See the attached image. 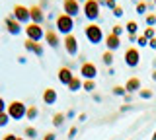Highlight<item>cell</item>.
Instances as JSON below:
<instances>
[{"label":"cell","instance_id":"1","mask_svg":"<svg viewBox=\"0 0 156 140\" xmlns=\"http://www.w3.org/2000/svg\"><path fill=\"white\" fill-rule=\"evenodd\" d=\"M55 29H57L58 35H62V37L70 35V33L74 31V18L66 16V14H58L57 20H55Z\"/></svg>","mask_w":156,"mask_h":140},{"label":"cell","instance_id":"2","mask_svg":"<svg viewBox=\"0 0 156 140\" xmlns=\"http://www.w3.org/2000/svg\"><path fill=\"white\" fill-rule=\"evenodd\" d=\"M84 35H86V39H88V43H90V45H100V43L105 39L104 29L100 27V23H98V22L88 23V26L84 27Z\"/></svg>","mask_w":156,"mask_h":140},{"label":"cell","instance_id":"3","mask_svg":"<svg viewBox=\"0 0 156 140\" xmlns=\"http://www.w3.org/2000/svg\"><path fill=\"white\" fill-rule=\"evenodd\" d=\"M82 14H84V18L90 23H94L98 22V18L101 14V6L98 4V0H84L82 2Z\"/></svg>","mask_w":156,"mask_h":140},{"label":"cell","instance_id":"4","mask_svg":"<svg viewBox=\"0 0 156 140\" xmlns=\"http://www.w3.org/2000/svg\"><path fill=\"white\" fill-rule=\"evenodd\" d=\"M26 111H27V105L23 103V101H20V99L10 101L8 107H6V113L10 115V119H12V121H22V119H26Z\"/></svg>","mask_w":156,"mask_h":140},{"label":"cell","instance_id":"5","mask_svg":"<svg viewBox=\"0 0 156 140\" xmlns=\"http://www.w3.org/2000/svg\"><path fill=\"white\" fill-rule=\"evenodd\" d=\"M23 33H26L27 39H31L35 43H41L45 39V29H43V26H37V23H31V22L23 27Z\"/></svg>","mask_w":156,"mask_h":140},{"label":"cell","instance_id":"6","mask_svg":"<svg viewBox=\"0 0 156 140\" xmlns=\"http://www.w3.org/2000/svg\"><path fill=\"white\" fill-rule=\"evenodd\" d=\"M12 18L26 27L27 23H29V8L23 6V4H16V6H14V10H12Z\"/></svg>","mask_w":156,"mask_h":140},{"label":"cell","instance_id":"7","mask_svg":"<svg viewBox=\"0 0 156 140\" xmlns=\"http://www.w3.org/2000/svg\"><path fill=\"white\" fill-rule=\"evenodd\" d=\"M80 78L82 80H96L98 78V66L90 60H84L80 64Z\"/></svg>","mask_w":156,"mask_h":140},{"label":"cell","instance_id":"8","mask_svg":"<svg viewBox=\"0 0 156 140\" xmlns=\"http://www.w3.org/2000/svg\"><path fill=\"white\" fill-rule=\"evenodd\" d=\"M123 60H125V64L129 66V68H136L139 62H140V51L136 49V47H129V49L125 51V55H123Z\"/></svg>","mask_w":156,"mask_h":140},{"label":"cell","instance_id":"9","mask_svg":"<svg viewBox=\"0 0 156 140\" xmlns=\"http://www.w3.org/2000/svg\"><path fill=\"white\" fill-rule=\"evenodd\" d=\"M47 20V14L43 10L39 4H33V6H29V22L31 23H37V26H43Z\"/></svg>","mask_w":156,"mask_h":140},{"label":"cell","instance_id":"10","mask_svg":"<svg viewBox=\"0 0 156 140\" xmlns=\"http://www.w3.org/2000/svg\"><path fill=\"white\" fill-rule=\"evenodd\" d=\"M80 12H82L80 0H62V14L76 18V16H80Z\"/></svg>","mask_w":156,"mask_h":140},{"label":"cell","instance_id":"11","mask_svg":"<svg viewBox=\"0 0 156 140\" xmlns=\"http://www.w3.org/2000/svg\"><path fill=\"white\" fill-rule=\"evenodd\" d=\"M4 27H6V31L10 33V35H14V37H18L20 33H23V26L20 22H16L12 16L4 18Z\"/></svg>","mask_w":156,"mask_h":140},{"label":"cell","instance_id":"12","mask_svg":"<svg viewBox=\"0 0 156 140\" xmlns=\"http://www.w3.org/2000/svg\"><path fill=\"white\" fill-rule=\"evenodd\" d=\"M62 47H65L66 55H70V56H76L78 55V39L72 35V33L62 39Z\"/></svg>","mask_w":156,"mask_h":140},{"label":"cell","instance_id":"13","mask_svg":"<svg viewBox=\"0 0 156 140\" xmlns=\"http://www.w3.org/2000/svg\"><path fill=\"white\" fill-rule=\"evenodd\" d=\"M45 43L51 47V49H57V47L62 45V43H61V35L57 33V29H51V27L45 29Z\"/></svg>","mask_w":156,"mask_h":140},{"label":"cell","instance_id":"14","mask_svg":"<svg viewBox=\"0 0 156 140\" xmlns=\"http://www.w3.org/2000/svg\"><path fill=\"white\" fill-rule=\"evenodd\" d=\"M57 78H58V82H61L62 86H68L70 80L74 78V72H72V68H68V66H61L58 72H57Z\"/></svg>","mask_w":156,"mask_h":140},{"label":"cell","instance_id":"15","mask_svg":"<svg viewBox=\"0 0 156 140\" xmlns=\"http://www.w3.org/2000/svg\"><path fill=\"white\" fill-rule=\"evenodd\" d=\"M23 47H26V51H27V53H33L35 56H43V55H45V47H43L41 43L31 41V39H26Z\"/></svg>","mask_w":156,"mask_h":140},{"label":"cell","instance_id":"16","mask_svg":"<svg viewBox=\"0 0 156 140\" xmlns=\"http://www.w3.org/2000/svg\"><path fill=\"white\" fill-rule=\"evenodd\" d=\"M104 43H105V51L115 53V51L121 47V37L113 35V33H107V35H105V39H104Z\"/></svg>","mask_w":156,"mask_h":140},{"label":"cell","instance_id":"17","mask_svg":"<svg viewBox=\"0 0 156 140\" xmlns=\"http://www.w3.org/2000/svg\"><path fill=\"white\" fill-rule=\"evenodd\" d=\"M140 88H143V82H140L139 76H131V78L125 82V90H127V94H131V95H133L135 91H140Z\"/></svg>","mask_w":156,"mask_h":140},{"label":"cell","instance_id":"18","mask_svg":"<svg viewBox=\"0 0 156 140\" xmlns=\"http://www.w3.org/2000/svg\"><path fill=\"white\" fill-rule=\"evenodd\" d=\"M58 99V94L55 88H45L43 90V103L45 105H55Z\"/></svg>","mask_w":156,"mask_h":140},{"label":"cell","instance_id":"19","mask_svg":"<svg viewBox=\"0 0 156 140\" xmlns=\"http://www.w3.org/2000/svg\"><path fill=\"white\" fill-rule=\"evenodd\" d=\"M66 88H68V91H80L82 90V78H80V76H74Z\"/></svg>","mask_w":156,"mask_h":140},{"label":"cell","instance_id":"20","mask_svg":"<svg viewBox=\"0 0 156 140\" xmlns=\"http://www.w3.org/2000/svg\"><path fill=\"white\" fill-rule=\"evenodd\" d=\"M65 121H66V113H55L51 123H53V127H55V128H58V127L65 125Z\"/></svg>","mask_w":156,"mask_h":140},{"label":"cell","instance_id":"21","mask_svg":"<svg viewBox=\"0 0 156 140\" xmlns=\"http://www.w3.org/2000/svg\"><path fill=\"white\" fill-rule=\"evenodd\" d=\"M39 117V109L35 105H27V111H26V119L27 121H35Z\"/></svg>","mask_w":156,"mask_h":140},{"label":"cell","instance_id":"22","mask_svg":"<svg viewBox=\"0 0 156 140\" xmlns=\"http://www.w3.org/2000/svg\"><path fill=\"white\" fill-rule=\"evenodd\" d=\"M125 31L129 33V35H136V31H139V23H136L135 20H129L125 23Z\"/></svg>","mask_w":156,"mask_h":140},{"label":"cell","instance_id":"23","mask_svg":"<svg viewBox=\"0 0 156 140\" xmlns=\"http://www.w3.org/2000/svg\"><path fill=\"white\" fill-rule=\"evenodd\" d=\"M23 136L27 140H35L37 138V128L33 127V125H29V127H26V130H23Z\"/></svg>","mask_w":156,"mask_h":140},{"label":"cell","instance_id":"24","mask_svg":"<svg viewBox=\"0 0 156 140\" xmlns=\"http://www.w3.org/2000/svg\"><path fill=\"white\" fill-rule=\"evenodd\" d=\"M82 91H96V80H82Z\"/></svg>","mask_w":156,"mask_h":140},{"label":"cell","instance_id":"25","mask_svg":"<svg viewBox=\"0 0 156 140\" xmlns=\"http://www.w3.org/2000/svg\"><path fill=\"white\" fill-rule=\"evenodd\" d=\"M101 60H104V64L107 66V68H111V64H113V53L105 51L104 55H101Z\"/></svg>","mask_w":156,"mask_h":140},{"label":"cell","instance_id":"26","mask_svg":"<svg viewBox=\"0 0 156 140\" xmlns=\"http://www.w3.org/2000/svg\"><path fill=\"white\" fill-rule=\"evenodd\" d=\"M146 12H148V4H146L144 0L136 2V14H140V16H146Z\"/></svg>","mask_w":156,"mask_h":140},{"label":"cell","instance_id":"27","mask_svg":"<svg viewBox=\"0 0 156 140\" xmlns=\"http://www.w3.org/2000/svg\"><path fill=\"white\" fill-rule=\"evenodd\" d=\"M111 94H113V95H117V97H123V95L127 94V90H125V86H113Z\"/></svg>","mask_w":156,"mask_h":140},{"label":"cell","instance_id":"28","mask_svg":"<svg viewBox=\"0 0 156 140\" xmlns=\"http://www.w3.org/2000/svg\"><path fill=\"white\" fill-rule=\"evenodd\" d=\"M144 22H146V27H154L156 26V14H146Z\"/></svg>","mask_w":156,"mask_h":140},{"label":"cell","instance_id":"29","mask_svg":"<svg viewBox=\"0 0 156 140\" xmlns=\"http://www.w3.org/2000/svg\"><path fill=\"white\" fill-rule=\"evenodd\" d=\"M139 95H140V97H143V99H150V97H152V95H154V91H152V90H148V88H140Z\"/></svg>","mask_w":156,"mask_h":140},{"label":"cell","instance_id":"30","mask_svg":"<svg viewBox=\"0 0 156 140\" xmlns=\"http://www.w3.org/2000/svg\"><path fill=\"white\" fill-rule=\"evenodd\" d=\"M10 121H12V119H10L8 113H0V128H4L6 125H10Z\"/></svg>","mask_w":156,"mask_h":140},{"label":"cell","instance_id":"31","mask_svg":"<svg viewBox=\"0 0 156 140\" xmlns=\"http://www.w3.org/2000/svg\"><path fill=\"white\" fill-rule=\"evenodd\" d=\"M123 31H125V27H123V26H119V23L111 27V33H113V35H117V37H121V35H123Z\"/></svg>","mask_w":156,"mask_h":140},{"label":"cell","instance_id":"32","mask_svg":"<svg viewBox=\"0 0 156 140\" xmlns=\"http://www.w3.org/2000/svg\"><path fill=\"white\" fill-rule=\"evenodd\" d=\"M144 37L150 41L152 37H156V29H154V27H146V29H144Z\"/></svg>","mask_w":156,"mask_h":140},{"label":"cell","instance_id":"33","mask_svg":"<svg viewBox=\"0 0 156 140\" xmlns=\"http://www.w3.org/2000/svg\"><path fill=\"white\" fill-rule=\"evenodd\" d=\"M136 45L139 47H148V39H146L144 35H139L136 37Z\"/></svg>","mask_w":156,"mask_h":140},{"label":"cell","instance_id":"34","mask_svg":"<svg viewBox=\"0 0 156 140\" xmlns=\"http://www.w3.org/2000/svg\"><path fill=\"white\" fill-rule=\"evenodd\" d=\"M111 12H113V16H115V18H123V14H125V10H123V8L119 6V4H117V6H115V8H113Z\"/></svg>","mask_w":156,"mask_h":140},{"label":"cell","instance_id":"35","mask_svg":"<svg viewBox=\"0 0 156 140\" xmlns=\"http://www.w3.org/2000/svg\"><path fill=\"white\" fill-rule=\"evenodd\" d=\"M76 134H78V127H70L68 128V134H66V138H76Z\"/></svg>","mask_w":156,"mask_h":140},{"label":"cell","instance_id":"36","mask_svg":"<svg viewBox=\"0 0 156 140\" xmlns=\"http://www.w3.org/2000/svg\"><path fill=\"white\" fill-rule=\"evenodd\" d=\"M43 140H57V132H45L43 134Z\"/></svg>","mask_w":156,"mask_h":140},{"label":"cell","instance_id":"37","mask_svg":"<svg viewBox=\"0 0 156 140\" xmlns=\"http://www.w3.org/2000/svg\"><path fill=\"white\" fill-rule=\"evenodd\" d=\"M6 107H8V103L4 101V97H0V113H6Z\"/></svg>","mask_w":156,"mask_h":140},{"label":"cell","instance_id":"38","mask_svg":"<svg viewBox=\"0 0 156 140\" xmlns=\"http://www.w3.org/2000/svg\"><path fill=\"white\" fill-rule=\"evenodd\" d=\"M2 140H18V136L10 132V134H4V138H2Z\"/></svg>","mask_w":156,"mask_h":140},{"label":"cell","instance_id":"39","mask_svg":"<svg viewBox=\"0 0 156 140\" xmlns=\"http://www.w3.org/2000/svg\"><path fill=\"white\" fill-rule=\"evenodd\" d=\"M148 47H150V49H156V37H152V39L148 41Z\"/></svg>","mask_w":156,"mask_h":140},{"label":"cell","instance_id":"40","mask_svg":"<svg viewBox=\"0 0 156 140\" xmlns=\"http://www.w3.org/2000/svg\"><path fill=\"white\" fill-rule=\"evenodd\" d=\"M74 115H76V113H74V109H68V111H66V119H72Z\"/></svg>","mask_w":156,"mask_h":140},{"label":"cell","instance_id":"41","mask_svg":"<svg viewBox=\"0 0 156 140\" xmlns=\"http://www.w3.org/2000/svg\"><path fill=\"white\" fill-rule=\"evenodd\" d=\"M47 4H49V0H39V6H41L43 10H45V8H47Z\"/></svg>","mask_w":156,"mask_h":140},{"label":"cell","instance_id":"42","mask_svg":"<svg viewBox=\"0 0 156 140\" xmlns=\"http://www.w3.org/2000/svg\"><path fill=\"white\" fill-rule=\"evenodd\" d=\"M18 62H20V64H26V62H27V59H26V56H18Z\"/></svg>","mask_w":156,"mask_h":140},{"label":"cell","instance_id":"43","mask_svg":"<svg viewBox=\"0 0 156 140\" xmlns=\"http://www.w3.org/2000/svg\"><path fill=\"white\" fill-rule=\"evenodd\" d=\"M123 99L127 101V103H131V99H133V95H131V94H125V95H123Z\"/></svg>","mask_w":156,"mask_h":140},{"label":"cell","instance_id":"44","mask_svg":"<svg viewBox=\"0 0 156 140\" xmlns=\"http://www.w3.org/2000/svg\"><path fill=\"white\" fill-rule=\"evenodd\" d=\"M136 37L139 35H129V43H136Z\"/></svg>","mask_w":156,"mask_h":140},{"label":"cell","instance_id":"45","mask_svg":"<svg viewBox=\"0 0 156 140\" xmlns=\"http://www.w3.org/2000/svg\"><path fill=\"white\" fill-rule=\"evenodd\" d=\"M78 121H80V123H82V121H86V113H80V115H78Z\"/></svg>","mask_w":156,"mask_h":140},{"label":"cell","instance_id":"46","mask_svg":"<svg viewBox=\"0 0 156 140\" xmlns=\"http://www.w3.org/2000/svg\"><path fill=\"white\" fill-rule=\"evenodd\" d=\"M131 109V105L129 103H127V105H123V107H121V111H123V113H125V111H129Z\"/></svg>","mask_w":156,"mask_h":140},{"label":"cell","instance_id":"47","mask_svg":"<svg viewBox=\"0 0 156 140\" xmlns=\"http://www.w3.org/2000/svg\"><path fill=\"white\" fill-rule=\"evenodd\" d=\"M92 97H94V101H98V103H100V101H101V97H100V95H98V94H94V95H92Z\"/></svg>","mask_w":156,"mask_h":140},{"label":"cell","instance_id":"48","mask_svg":"<svg viewBox=\"0 0 156 140\" xmlns=\"http://www.w3.org/2000/svg\"><path fill=\"white\" fill-rule=\"evenodd\" d=\"M98 4H100V6H105V0H98Z\"/></svg>","mask_w":156,"mask_h":140},{"label":"cell","instance_id":"49","mask_svg":"<svg viewBox=\"0 0 156 140\" xmlns=\"http://www.w3.org/2000/svg\"><path fill=\"white\" fill-rule=\"evenodd\" d=\"M152 80H154V82H156V70H154V72H152Z\"/></svg>","mask_w":156,"mask_h":140},{"label":"cell","instance_id":"50","mask_svg":"<svg viewBox=\"0 0 156 140\" xmlns=\"http://www.w3.org/2000/svg\"><path fill=\"white\" fill-rule=\"evenodd\" d=\"M150 140H156V130H154V134H152V138H150Z\"/></svg>","mask_w":156,"mask_h":140},{"label":"cell","instance_id":"51","mask_svg":"<svg viewBox=\"0 0 156 140\" xmlns=\"http://www.w3.org/2000/svg\"><path fill=\"white\" fill-rule=\"evenodd\" d=\"M144 2H146V4H150V2H152V0H144Z\"/></svg>","mask_w":156,"mask_h":140},{"label":"cell","instance_id":"52","mask_svg":"<svg viewBox=\"0 0 156 140\" xmlns=\"http://www.w3.org/2000/svg\"><path fill=\"white\" fill-rule=\"evenodd\" d=\"M18 140H26V138H20V136H18Z\"/></svg>","mask_w":156,"mask_h":140},{"label":"cell","instance_id":"53","mask_svg":"<svg viewBox=\"0 0 156 140\" xmlns=\"http://www.w3.org/2000/svg\"><path fill=\"white\" fill-rule=\"evenodd\" d=\"M154 6H156V0H154Z\"/></svg>","mask_w":156,"mask_h":140},{"label":"cell","instance_id":"54","mask_svg":"<svg viewBox=\"0 0 156 140\" xmlns=\"http://www.w3.org/2000/svg\"><path fill=\"white\" fill-rule=\"evenodd\" d=\"M113 2H117V0H113Z\"/></svg>","mask_w":156,"mask_h":140}]
</instances>
